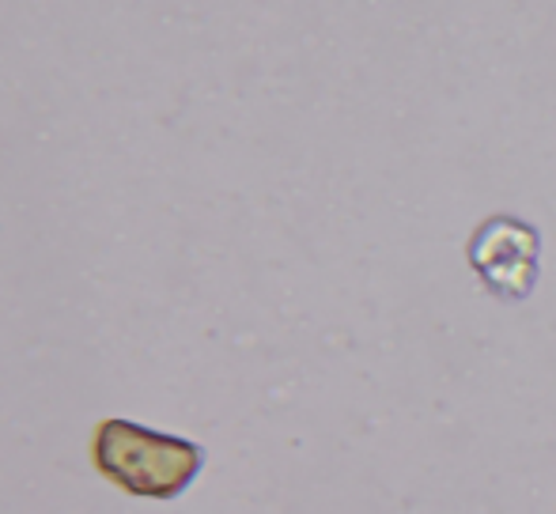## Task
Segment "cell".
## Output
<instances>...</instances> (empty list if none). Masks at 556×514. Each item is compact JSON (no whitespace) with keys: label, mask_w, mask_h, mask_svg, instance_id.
<instances>
[{"label":"cell","mask_w":556,"mask_h":514,"mask_svg":"<svg viewBox=\"0 0 556 514\" xmlns=\"http://www.w3.org/2000/svg\"><path fill=\"white\" fill-rule=\"evenodd\" d=\"M96 465L106 480L144 500H175L205 465V450L178 435H160L132 420H103L91 442Z\"/></svg>","instance_id":"cell-1"},{"label":"cell","mask_w":556,"mask_h":514,"mask_svg":"<svg viewBox=\"0 0 556 514\" xmlns=\"http://www.w3.org/2000/svg\"><path fill=\"white\" fill-rule=\"evenodd\" d=\"M538 250H542V239L530 223L496 216V220H484L469 239V265L492 295L527 299L538 280Z\"/></svg>","instance_id":"cell-2"}]
</instances>
